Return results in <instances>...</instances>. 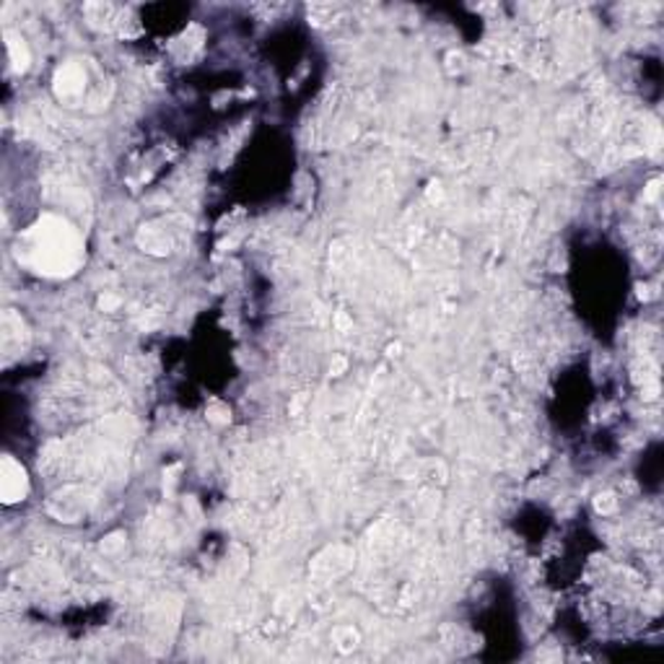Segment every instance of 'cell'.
I'll return each mask as SVG.
<instances>
[{
  "label": "cell",
  "instance_id": "obj_1",
  "mask_svg": "<svg viewBox=\"0 0 664 664\" xmlns=\"http://www.w3.org/2000/svg\"><path fill=\"white\" fill-rule=\"evenodd\" d=\"M26 252H29L34 268H39V273H65L79 259V242L63 221L47 218L29 234V250Z\"/></svg>",
  "mask_w": 664,
  "mask_h": 664
},
{
  "label": "cell",
  "instance_id": "obj_2",
  "mask_svg": "<svg viewBox=\"0 0 664 664\" xmlns=\"http://www.w3.org/2000/svg\"><path fill=\"white\" fill-rule=\"evenodd\" d=\"M0 488H3V502L16 504L24 502L26 491H29V481H26V472L19 462H13L11 457L3 460V470H0Z\"/></svg>",
  "mask_w": 664,
  "mask_h": 664
}]
</instances>
